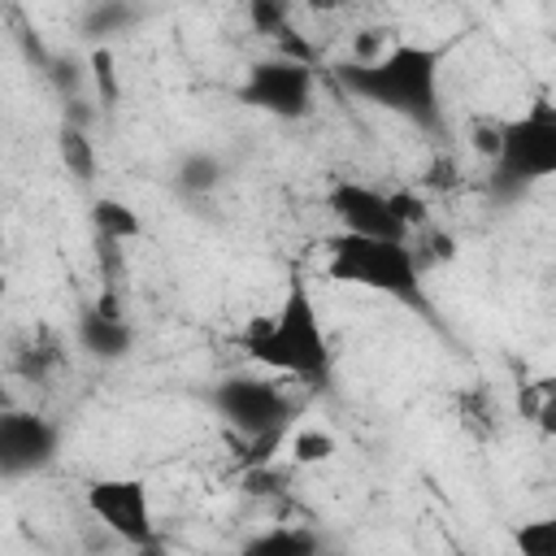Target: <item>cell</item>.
<instances>
[{
	"label": "cell",
	"mask_w": 556,
	"mask_h": 556,
	"mask_svg": "<svg viewBox=\"0 0 556 556\" xmlns=\"http://www.w3.org/2000/svg\"><path fill=\"white\" fill-rule=\"evenodd\" d=\"M500 126H504V122L473 126V152H478V156H486V161H495V156H500Z\"/></svg>",
	"instance_id": "44dd1931"
},
{
	"label": "cell",
	"mask_w": 556,
	"mask_h": 556,
	"mask_svg": "<svg viewBox=\"0 0 556 556\" xmlns=\"http://www.w3.org/2000/svg\"><path fill=\"white\" fill-rule=\"evenodd\" d=\"M56 447H61V430L43 413L9 408L0 417V478L17 482L26 473L48 469L56 460Z\"/></svg>",
	"instance_id": "9c48e42d"
},
{
	"label": "cell",
	"mask_w": 556,
	"mask_h": 556,
	"mask_svg": "<svg viewBox=\"0 0 556 556\" xmlns=\"http://www.w3.org/2000/svg\"><path fill=\"white\" fill-rule=\"evenodd\" d=\"M208 408L235 434L243 469L274 465V452L282 447V439L291 430V417H295V400L274 378H256V374L222 378L208 391Z\"/></svg>",
	"instance_id": "3957f363"
},
{
	"label": "cell",
	"mask_w": 556,
	"mask_h": 556,
	"mask_svg": "<svg viewBox=\"0 0 556 556\" xmlns=\"http://www.w3.org/2000/svg\"><path fill=\"white\" fill-rule=\"evenodd\" d=\"M174 182H178L187 195H208V191H217V187L226 182V165H222V156H217V152L195 148V152H187V156L178 161Z\"/></svg>",
	"instance_id": "4fadbf2b"
},
{
	"label": "cell",
	"mask_w": 556,
	"mask_h": 556,
	"mask_svg": "<svg viewBox=\"0 0 556 556\" xmlns=\"http://www.w3.org/2000/svg\"><path fill=\"white\" fill-rule=\"evenodd\" d=\"M135 22H139V13H135L130 4L104 0V4H91V9L83 13V35H87V39H96V48H100V39H113V35L130 30Z\"/></svg>",
	"instance_id": "5bb4252c"
},
{
	"label": "cell",
	"mask_w": 556,
	"mask_h": 556,
	"mask_svg": "<svg viewBox=\"0 0 556 556\" xmlns=\"http://www.w3.org/2000/svg\"><path fill=\"white\" fill-rule=\"evenodd\" d=\"M87 65H91V83H96V91H100L104 109H113V104L122 100V87H117V70H113V52H109V43L91 48Z\"/></svg>",
	"instance_id": "ffe728a7"
},
{
	"label": "cell",
	"mask_w": 556,
	"mask_h": 556,
	"mask_svg": "<svg viewBox=\"0 0 556 556\" xmlns=\"http://www.w3.org/2000/svg\"><path fill=\"white\" fill-rule=\"evenodd\" d=\"M243 352L256 365H265L269 374H287V378H295L304 387H326L330 382L334 352H330L326 326L317 317L313 291H308V282L300 274L287 278V291L269 313L248 321Z\"/></svg>",
	"instance_id": "7a4b0ae2"
},
{
	"label": "cell",
	"mask_w": 556,
	"mask_h": 556,
	"mask_svg": "<svg viewBox=\"0 0 556 556\" xmlns=\"http://www.w3.org/2000/svg\"><path fill=\"white\" fill-rule=\"evenodd\" d=\"M135 556H165V543H161V539H152V543L135 547Z\"/></svg>",
	"instance_id": "7402d4cb"
},
{
	"label": "cell",
	"mask_w": 556,
	"mask_h": 556,
	"mask_svg": "<svg viewBox=\"0 0 556 556\" xmlns=\"http://www.w3.org/2000/svg\"><path fill=\"white\" fill-rule=\"evenodd\" d=\"M326 269L334 282L365 287L374 295L400 300L417 313H430L426 300V269L413 252V243H382V239H361V235H330L326 239Z\"/></svg>",
	"instance_id": "277c9868"
},
{
	"label": "cell",
	"mask_w": 556,
	"mask_h": 556,
	"mask_svg": "<svg viewBox=\"0 0 556 556\" xmlns=\"http://www.w3.org/2000/svg\"><path fill=\"white\" fill-rule=\"evenodd\" d=\"M87 513L126 547H143V543L161 539L143 478H96L87 486Z\"/></svg>",
	"instance_id": "ba28073f"
},
{
	"label": "cell",
	"mask_w": 556,
	"mask_h": 556,
	"mask_svg": "<svg viewBox=\"0 0 556 556\" xmlns=\"http://www.w3.org/2000/svg\"><path fill=\"white\" fill-rule=\"evenodd\" d=\"M334 452H339V443H334V434H326V430H300V434L291 439V460H295V465H326Z\"/></svg>",
	"instance_id": "d6986e66"
},
{
	"label": "cell",
	"mask_w": 556,
	"mask_h": 556,
	"mask_svg": "<svg viewBox=\"0 0 556 556\" xmlns=\"http://www.w3.org/2000/svg\"><path fill=\"white\" fill-rule=\"evenodd\" d=\"M439 70H443V48L430 43H391L374 61H343L334 70L339 87L382 113L404 117L417 130H439L443 126V104H439Z\"/></svg>",
	"instance_id": "6da1fadb"
},
{
	"label": "cell",
	"mask_w": 556,
	"mask_h": 556,
	"mask_svg": "<svg viewBox=\"0 0 556 556\" xmlns=\"http://www.w3.org/2000/svg\"><path fill=\"white\" fill-rule=\"evenodd\" d=\"M56 152H61V165H65L78 182H91V178H96V148H91L87 130H78V126H61V135H56Z\"/></svg>",
	"instance_id": "9a60e30c"
},
{
	"label": "cell",
	"mask_w": 556,
	"mask_h": 556,
	"mask_svg": "<svg viewBox=\"0 0 556 556\" xmlns=\"http://www.w3.org/2000/svg\"><path fill=\"white\" fill-rule=\"evenodd\" d=\"M513 547H517V556H556V513L521 521L513 530Z\"/></svg>",
	"instance_id": "2e32d148"
},
{
	"label": "cell",
	"mask_w": 556,
	"mask_h": 556,
	"mask_svg": "<svg viewBox=\"0 0 556 556\" xmlns=\"http://www.w3.org/2000/svg\"><path fill=\"white\" fill-rule=\"evenodd\" d=\"M456 556H473V552H456Z\"/></svg>",
	"instance_id": "603a6c76"
},
{
	"label": "cell",
	"mask_w": 556,
	"mask_h": 556,
	"mask_svg": "<svg viewBox=\"0 0 556 556\" xmlns=\"http://www.w3.org/2000/svg\"><path fill=\"white\" fill-rule=\"evenodd\" d=\"M526 417H530L547 439H556V378L530 382V391H526Z\"/></svg>",
	"instance_id": "e0dca14e"
},
{
	"label": "cell",
	"mask_w": 556,
	"mask_h": 556,
	"mask_svg": "<svg viewBox=\"0 0 556 556\" xmlns=\"http://www.w3.org/2000/svg\"><path fill=\"white\" fill-rule=\"evenodd\" d=\"M326 208L339 226V235H361V239H382V243H408L413 230L400 217L391 191H378L369 182H334L326 191Z\"/></svg>",
	"instance_id": "52a82bcc"
},
{
	"label": "cell",
	"mask_w": 556,
	"mask_h": 556,
	"mask_svg": "<svg viewBox=\"0 0 556 556\" xmlns=\"http://www.w3.org/2000/svg\"><path fill=\"white\" fill-rule=\"evenodd\" d=\"M239 556H321V534L308 526H269L252 534Z\"/></svg>",
	"instance_id": "8fae6325"
},
{
	"label": "cell",
	"mask_w": 556,
	"mask_h": 556,
	"mask_svg": "<svg viewBox=\"0 0 556 556\" xmlns=\"http://www.w3.org/2000/svg\"><path fill=\"white\" fill-rule=\"evenodd\" d=\"M248 17H252V26L261 30V35H269V39H291L295 30H291V9L287 4H278V0H252L248 4Z\"/></svg>",
	"instance_id": "ac0fdd59"
},
{
	"label": "cell",
	"mask_w": 556,
	"mask_h": 556,
	"mask_svg": "<svg viewBox=\"0 0 556 556\" xmlns=\"http://www.w3.org/2000/svg\"><path fill=\"white\" fill-rule=\"evenodd\" d=\"M74 339H78V348H83L91 361H122V356L130 352V343H135V330H130L126 317H109V313H100V308L91 304V308L78 313Z\"/></svg>",
	"instance_id": "30bf717a"
},
{
	"label": "cell",
	"mask_w": 556,
	"mask_h": 556,
	"mask_svg": "<svg viewBox=\"0 0 556 556\" xmlns=\"http://www.w3.org/2000/svg\"><path fill=\"white\" fill-rule=\"evenodd\" d=\"M313 65L308 61H295V56H261L248 65L243 83H239V104L243 109H256V113H269L278 122H300L313 113Z\"/></svg>",
	"instance_id": "8992f818"
},
{
	"label": "cell",
	"mask_w": 556,
	"mask_h": 556,
	"mask_svg": "<svg viewBox=\"0 0 556 556\" xmlns=\"http://www.w3.org/2000/svg\"><path fill=\"white\" fill-rule=\"evenodd\" d=\"M547 178H556V104L534 100L500 126V156L491 161L486 191L500 204H513Z\"/></svg>",
	"instance_id": "5b68a950"
},
{
	"label": "cell",
	"mask_w": 556,
	"mask_h": 556,
	"mask_svg": "<svg viewBox=\"0 0 556 556\" xmlns=\"http://www.w3.org/2000/svg\"><path fill=\"white\" fill-rule=\"evenodd\" d=\"M91 230H96V243H130V239H139L143 235V222H139V213L126 204V200H117V195H100V200H91Z\"/></svg>",
	"instance_id": "7c38bea8"
}]
</instances>
